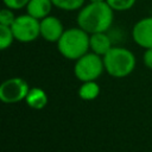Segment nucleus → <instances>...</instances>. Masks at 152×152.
Returning <instances> with one entry per match:
<instances>
[{
    "label": "nucleus",
    "instance_id": "nucleus-1",
    "mask_svg": "<svg viewBox=\"0 0 152 152\" xmlns=\"http://www.w3.org/2000/svg\"><path fill=\"white\" fill-rule=\"evenodd\" d=\"M114 21V11L106 2H87L76 15L77 26L89 34L107 32Z\"/></svg>",
    "mask_w": 152,
    "mask_h": 152
},
{
    "label": "nucleus",
    "instance_id": "nucleus-2",
    "mask_svg": "<svg viewBox=\"0 0 152 152\" xmlns=\"http://www.w3.org/2000/svg\"><path fill=\"white\" fill-rule=\"evenodd\" d=\"M90 34L80 26L66 28L59 40L57 42V49L59 53L66 59L76 61L90 50L89 45Z\"/></svg>",
    "mask_w": 152,
    "mask_h": 152
},
{
    "label": "nucleus",
    "instance_id": "nucleus-3",
    "mask_svg": "<svg viewBox=\"0 0 152 152\" xmlns=\"http://www.w3.org/2000/svg\"><path fill=\"white\" fill-rule=\"evenodd\" d=\"M104 70L115 78L128 76L135 68L137 59L134 53L121 46H113L103 56Z\"/></svg>",
    "mask_w": 152,
    "mask_h": 152
},
{
    "label": "nucleus",
    "instance_id": "nucleus-4",
    "mask_svg": "<svg viewBox=\"0 0 152 152\" xmlns=\"http://www.w3.org/2000/svg\"><path fill=\"white\" fill-rule=\"evenodd\" d=\"M104 70L103 57L95 52H87L75 61L74 74L82 82L96 81Z\"/></svg>",
    "mask_w": 152,
    "mask_h": 152
},
{
    "label": "nucleus",
    "instance_id": "nucleus-5",
    "mask_svg": "<svg viewBox=\"0 0 152 152\" xmlns=\"http://www.w3.org/2000/svg\"><path fill=\"white\" fill-rule=\"evenodd\" d=\"M11 28L15 40L20 43H31L40 37V20L28 13L17 15Z\"/></svg>",
    "mask_w": 152,
    "mask_h": 152
},
{
    "label": "nucleus",
    "instance_id": "nucleus-6",
    "mask_svg": "<svg viewBox=\"0 0 152 152\" xmlns=\"http://www.w3.org/2000/svg\"><path fill=\"white\" fill-rule=\"evenodd\" d=\"M30 88L25 80L12 77L0 86V100L5 103H15L26 99Z\"/></svg>",
    "mask_w": 152,
    "mask_h": 152
},
{
    "label": "nucleus",
    "instance_id": "nucleus-7",
    "mask_svg": "<svg viewBox=\"0 0 152 152\" xmlns=\"http://www.w3.org/2000/svg\"><path fill=\"white\" fill-rule=\"evenodd\" d=\"M134 43L144 49H152V15L139 19L132 28Z\"/></svg>",
    "mask_w": 152,
    "mask_h": 152
},
{
    "label": "nucleus",
    "instance_id": "nucleus-8",
    "mask_svg": "<svg viewBox=\"0 0 152 152\" xmlns=\"http://www.w3.org/2000/svg\"><path fill=\"white\" fill-rule=\"evenodd\" d=\"M64 26L61 19L49 14L40 19V37L49 43H57L64 32Z\"/></svg>",
    "mask_w": 152,
    "mask_h": 152
},
{
    "label": "nucleus",
    "instance_id": "nucleus-9",
    "mask_svg": "<svg viewBox=\"0 0 152 152\" xmlns=\"http://www.w3.org/2000/svg\"><path fill=\"white\" fill-rule=\"evenodd\" d=\"M89 45L91 52H95L96 55H100L102 57L113 48L112 39L107 34V32L91 33L89 39Z\"/></svg>",
    "mask_w": 152,
    "mask_h": 152
},
{
    "label": "nucleus",
    "instance_id": "nucleus-10",
    "mask_svg": "<svg viewBox=\"0 0 152 152\" xmlns=\"http://www.w3.org/2000/svg\"><path fill=\"white\" fill-rule=\"evenodd\" d=\"M52 7L53 5L51 0H30L25 10L26 13L40 20L51 13Z\"/></svg>",
    "mask_w": 152,
    "mask_h": 152
},
{
    "label": "nucleus",
    "instance_id": "nucleus-11",
    "mask_svg": "<svg viewBox=\"0 0 152 152\" xmlns=\"http://www.w3.org/2000/svg\"><path fill=\"white\" fill-rule=\"evenodd\" d=\"M28 107L33 109H43L48 104V95L40 88H31L25 99Z\"/></svg>",
    "mask_w": 152,
    "mask_h": 152
},
{
    "label": "nucleus",
    "instance_id": "nucleus-12",
    "mask_svg": "<svg viewBox=\"0 0 152 152\" xmlns=\"http://www.w3.org/2000/svg\"><path fill=\"white\" fill-rule=\"evenodd\" d=\"M100 94V87L95 81L83 82L78 89V96L84 101L95 100Z\"/></svg>",
    "mask_w": 152,
    "mask_h": 152
},
{
    "label": "nucleus",
    "instance_id": "nucleus-13",
    "mask_svg": "<svg viewBox=\"0 0 152 152\" xmlns=\"http://www.w3.org/2000/svg\"><path fill=\"white\" fill-rule=\"evenodd\" d=\"M51 1L53 7L66 12L78 11L86 5V0H51Z\"/></svg>",
    "mask_w": 152,
    "mask_h": 152
},
{
    "label": "nucleus",
    "instance_id": "nucleus-14",
    "mask_svg": "<svg viewBox=\"0 0 152 152\" xmlns=\"http://www.w3.org/2000/svg\"><path fill=\"white\" fill-rule=\"evenodd\" d=\"M14 40H15V38H14L11 26L0 25V49L1 50L8 49L13 44Z\"/></svg>",
    "mask_w": 152,
    "mask_h": 152
},
{
    "label": "nucleus",
    "instance_id": "nucleus-15",
    "mask_svg": "<svg viewBox=\"0 0 152 152\" xmlns=\"http://www.w3.org/2000/svg\"><path fill=\"white\" fill-rule=\"evenodd\" d=\"M106 2L114 12H124L131 10L135 5L137 0H106Z\"/></svg>",
    "mask_w": 152,
    "mask_h": 152
},
{
    "label": "nucleus",
    "instance_id": "nucleus-16",
    "mask_svg": "<svg viewBox=\"0 0 152 152\" xmlns=\"http://www.w3.org/2000/svg\"><path fill=\"white\" fill-rule=\"evenodd\" d=\"M17 15L14 14V11L7 7H4L0 11V25H6V26H11L13 24V21L15 20Z\"/></svg>",
    "mask_w": 152,
    "mask_h": 152
},
{
    "label": "nucleus",
    "instance_id": "nucleus-17",
    "mask_svg": "<svg viewBox=\"0 0 152 152\" xmlns=\"http://www.w3.org/2000/svg\"><path fill=\"white\" fill-rule=\"evenodd\" d=\"M28 1H30V0H2L5 7L11 8V10H13V11L26 8Z\"/></svg>",
    "mask_w": 152,
    "mask_h": 152
},
{
    "label": "nucleus",
    "instance_id": "nucleus-18",
    "mask_svg": "<svg viewBox=\"0 0 152 152\" xmlns=\"http://www.w3.org/2000/svg\"><path fill=\"white\" fill-rule=\"evenodd\" d=\"M142 59H144V64L148 69H152V49H145Z\"/></svg>",
    "mask_w": 152,
    "mask_h": 152
},
{
    "label": "nucleus",
    "instance_id": "nucleus-19",
    "mask_svg": "<svg viewBox=\"0 0 152 152\" xmlns=\"http://www.w3.org/2000/svg\"><path fill=\"white\" fill-rule=\"evenodd\" d=\"M89 2H102V1H106V0H88Z\"/></svg>",
    "mask_w": 152,
    "mask_h": 152
}]
</instances>
